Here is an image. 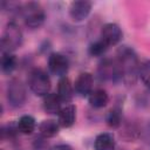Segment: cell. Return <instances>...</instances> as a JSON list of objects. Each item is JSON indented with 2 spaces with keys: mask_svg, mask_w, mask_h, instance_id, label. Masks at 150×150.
Returning a JSON list of instances; mask_svg holds the SVG:
<instances>
[{
  "mask_svg": "<svg viewBox=\"0 0 150 150\" xmlns=\"http://www.w3.org/2000/svg\"><path fill=\"white\" fill-rule=\"evenodd\" d=\"M108 48H109V46L103 40L100 39L89 46V54L91 56H102L108 50Z\"/></svg>",
  "mask_w": 150,
  "mask_h": 150,
  "instance_id": "cell-20",
  "label": "cell"
},
{
  "mask_svg": "<svg viewBox=\"0 0 150 150\" xmlns=\"http://www.w3.org/2000/svg\"><path fill=\"white\" fill-rule=\"evenodd\" d=\"M27 98L26 87L19 79H12L7 86V101L13 108L21 107Z\"/></svg>",
  "mask_w": 150,
  "mask_h": 150,
  "instance_id": "cell-5",
  "label": "cell"
},
{
  "mask_svg": "<svg viewBox=\"0 0 150 150\" xmlns=\"http://www.w3.org/2000/svg\"><path fill=\"white\" fill-rule=\"evenodd\" d=\"M20 132L19 129H18V124H14V123H9L7 125H5L1 130V136H2V139L5 138H13L15 137V135Z\"/></svg>",
  "mask_w": 150,
  "mask_h": 150,
  "instance_id": "cell-22",
  "label": "cell"
},
{
  "mask_svg": "<svg viewBox=\"0 0 150 150\" xmlns=\"http://www.w3.org/2000/svg\"><path fill=\"white\" fill-rule=\"evenodd\" d=\"M60 124L55 120H45L39 125V132L43 138H50L57 135Z\"/></svg>",
  "mask_w": 150,
  "mask_h": 150,
  "instance_id": "cell-16",
  "label": "cell"
},
{
  "mask_svg": "<svg viewBox=\"0 0 150 150\" xmlns=\"http://www.w3.org/2000/svg\"><path fill=\"white\" fill-rule=\"evenodd\" d=\"M122 36H123V33L120 26L114 22H108L102 27L100 38L110 47V46L117 45L122 40Z\"/></svg>",
  "mask_w": 150,
  "mask_h": 150,
  "instance_id": "cell-8",
  "label": "cell"
},
{
  "mask_svg": "<svg viewBox=\"0 0 150 150\" xmlns=\"http://www.w3.org/2000/svg\"><path fill=\"white\" fill-rule=\"evenodd\" d=\"M93 86H94V76L91 73L84 71L81 73L77 79L75 80L74 83V90L80 95V96H89V94L93 91Z\"/></svg>",
  "mask_w": 150,
  "mask_h": 150,
  "instance_id": "cell-10",
  "label": "cell"
},
{
  "mask_svg": "<svg viewBox=\"0 0 150 150\" xmlns=\"http://www.w3.org/2000/svg\"><path fill=\"white\" fill-rule=\"evenodd\" d=\"M16 68V57L12 53H4L1 57V69L6 74H11Z\"/></svg>",
  "mask_w": 150,
  "mask_h": 150,
  "instance_id": "cell-18",
  "label": "cell"
},
{
  "mask_svg": "<svg viewBox=\"0 0 150 150\" xmlns=\"http://www.w3.org/2000/svg\"><path fill=\"white\" fill-rule=\"evenodd\" d=\"M115 146H116L115 138L112 134L109 132L98 134L94 141L95 150H115Z\"/></svg>",
  "mask_w": 150,
  "mask_h": 150,
  "instance_id": "cell-15",
  "label": "cell"
},
{
  "mask_svg": "<svg viewBox=\"0 0 150 150\" xmlns=\"http://www.w3.org/2000/svg\"><path fill=\"white\" fill-rule=\"evenodd\" d=\"M22 41H23V35L20 27L13 21L8 22L1 36V47L4 53H12L15 49L20 48Z\"/></svg>",
  "mask_w": 150,
  "mask_h": 150,
  "instance_id": "cell-3",
  "label": "cell"
},
{
  "mask_svg": "<svg viewBox=\"0 0 150 150\" xmlns=\"http://www.w3.org/2000/svg\"><path fill=\"white\" fill-rule=\"evenodd\" d=\"M76 120V107L74 104H67L61 108L57 114V122L62 128H70Z\"/></svg>",
  "mask_w": 150,
  "mask_h": 150,
  "instance_id": "cell-11",
  "label": "cell"
},
{
  "mask_svg": "<svg viewBox=\"0 0 150 150\" xmlns=\"http://www.w3.org/2000/svg\"><path fill=\"white\" fill-rule=\"evenodd\" d=\"M48 69L55 76L59 77L66 76L69 69L68 57L61 53H52L48 57Z\"/></svg>",
  "mask_w": 150,
  "mask_h": 150,
  "instance_id": "cell-7",
  "label": "cell"
},
{
  "mask_svg": "<svg viewBox=\"0 0 150 150\" xmlns=\"http://www.w3.org/2000/svg\"><path fill=\"white\" fill-rule=\"evenodd\" d=\"M57 95L62 100V102H70L74 96V86L67 76L60 77L57 83Z\"/></svg>",
  "mask_w": 150,
  "mask_h": 150,
  "instance_id": "cell-13",
  "label": "cell"
},
{
  "mask_svg": "<svg viewBox=\"0 0 150 150\" xmlns=\"http://www.w3.org/2000/svg\"><path fill=\"white\" fill-rule=\"evenodd\" d=\"M62 100L57 95V93H49L43 96V109L48 114H59L62 108Z\"/></svg>",
  "mask_w": 150,
  "mask_h": 150,
  "instance_id": "cell-14",
  "label": "cell"
},
{
  "mask_svg": "<svg viewBox=\"0 0 150 150\" xmlns=\"http://www.w3.org/2000/svg\"><path fill=\"white\" fill-rule=\"evenodd\" d=\"M88 102H89V104L93 108L101 109V108H104L108 104V102H109V95H108V93L104 89L97 88V89H94L89 94Z\"/></svg>",
  "mask_w": 150,
  "mask_h": 150,
  "instance_id": "cell-12",
  "label": "cell"
},
{
  "mask_svg": "<svg viewBox=\"0 0 150 150\" xmlns=\"http://www.w3.org/2000/svg\"><path fill=\"white\" fill-rule=\"evenodd\" d=\"M91 11V2L86 0L80 1H73L69 6V16L73 21L80 22L84 20Z\"/></svg>",
  "mask_w": 150,
  "mask_h": 150,
  "instance_id": "cell-9",
  "label": "cell"
},
{
  "mask_svg": "<svg viewBox=\"0 0 150 150\" xmlns=\"http://www.w3.org/2000/svg\"><path fill=\"white\" fill-rule=\"evenodd\" d=\"M138 77L143 82V84L150 90V61H145L139 67Z\"/></svg>",
  "mask_w": 150,
  "mask_h": 150,
  "instance_id": "cell-21",
  "label": "cell"
},
{
  "mask_svg": "<svg viewBox=\"0 0 150 150\" xmlns=\"http://www.w3.org/2000/svg\"><path fill=\"white\" fill-rule=\"evenodd\" d=\"M117 64L121 70L122 80L127 84H134L139 74V61L135 50L128 46H122L117 50Z\"/></svg>",
  "mask_w": 150,
  "mask_h": 150,
  "instance_id": "cell-1",
  "label": "cell"
},
{
  "mask_svg": "<svg viewBox=\"0 0 150 150\" xmlns=\"http://www.w3.org/2000/svg\"><path fill=\"white\" fill-rule=\"evenodd\" d=\"M97 73L101 77V80H105V81H118L122 80L121 76V70L120 67L117 64L116 59H103L97 68Z\"/></svg>",
  "mask_w": 150,
  "mask_h": 150,
  "instance_id": "cell-6",
  "label": "cell"
},
{
  "mask_svg": "<svg viewBox=\"0 0 150 150\" xmlns=\"http://www.w3.org/2000/svg\"><path fill=\"white\" fill-rule=\"evenodd\" d=\"M50 150H73V149L67 144H57V145L53 146Z\"/></svg>",
  "mask_w": 150,
  "mask_h": 150,
  "instance_id": "cell-23",
  "label": "cell"
},
{
  "mask_svg": "<svg viewBox=\"0 0 150 150\" xmlns=\"http://www.w3.org/2000/svg\"><path fill=\"white\" fill-rule=\"evenodd\" d=\"M16 124H18L19 131L23 135H30L36 127L35 118L32 115H22L16 122Z\"/></svg>",
  "mask_w": 150,
  "mask_h": 150,
  "instance_id": "cell-17",
  "label": "cell"
},
{
  "mask_svg": "<svg viewBox=\"0 0 150 150\" xmlns=\"http://www.w3.org/2000/svg\"><path fill=\"white\" fill-rule=\"evenodd\" d=\"M107 123L112 129H116L122 124V110H121V108L114 107L109 111V114L107 116Z\"/></svg>",
  "mask_w": 150,
  "mask_h": 150,
  "instance_id": "cell-19",
  "label": "cell"
},
{
  "mask_svg": "<svg viewBox=\"0 0 150 150\" xmlns=\"http://www.w3.org/2000/svg\"><path fill=\"white\" fill-rule=\"evenodd\" d=\"M20 12H21L22 19L25 21V25L33 29L41 27L46 20L45 9L42 8V6L39 2L29 1L21 7Z\"/></svg>",
  "mask_w": 150,
  "mask_h": 150,
  "instance_id": "cell-2",
  "label": "cell"
},
{
  "mask_svg": "<svg viewBox=\"0 0 150 150\" xmlns=\"http://www.w3.org/2000/svg\"><path fill=\"white\" fill-rule=\"evenodd\" d=\"M28 87L36 96H46L52 88L49 75L40 68L33 69L28 75Z\"/></svg>",
  "mask_w": 150,
  "mask_h": 150,
  "instance_id": "cell-4",
  "label": "cell"
}]
</instances>
